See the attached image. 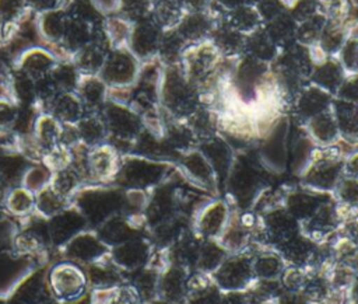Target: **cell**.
<instances>
[{
	"instance_id": "1",
	"label": "cell",
	"mask_w": 358,
	"mask_h": 304,
	"mask_svg": "<svg viewBox=\"0 0 358 304\" xmlns=\"http://www.w3.org/2000/svg\"><path fill=\"white\" fill-rule=\"evenodd\" d=\"M71 205L85 217L90 228L95 230L108 219L122 214L124 192L106 185H84L73 196Z\"/></svg>"
},
{
	"instance_id": "2",
	"label": "cell",
	"mask_w": 358,
	"mask_h": 304,
	"mask_svg": "<svg viewBox=\"0 0 358 304\" xmlns=\"http://www.w3.org/2000/svg\"><path fill=\"white\" fill-rule=\"evenodd\" d=\"M46 279L53 300L59 303H77L91 291L85 270L70 261L53 265L46 272Z\"/></svg>"
},
{
	"instance_id": "3",
	"label": "cell",
	"mask_w": 358,
	"mask_h": 304,
	"mask_svg": "<svg viewBox=\"0 0 358 304\" xmlns=\"http://www.w3.org/2000/svg\"><path fill=\"white\" fill-rule=\"evenodd\" d=\"M101 116L108 130V141L116 150L119 144H134L141 133V118L129 105L108 99L101 109Z\"/></svg>"
},
{
	"instance_id": "4",
	"label": "cell",
	"mask_w": 358,
	"mask_h": 304,
	"mask_svg": "<svg viewBox=\"0 0 358 304\" xmlns=\"http://www.w3.org/2000/svg\"><path fill=\"white\" fill-rule=\"evenodd\" d=\"M162 174V167L141 156H122L113 182L126 189L143 191L155 184Z\"/></svg>"
},
{
	"instance_id": "5",
	"label": "cell",
	"mask_w": 358,
	"mask_h": 304,
	"mask_svg": "<svg viewBox=\"0 0 358 304\" xmlns=\"http://www.w3.org/2000/svg\"><path fill=\"white\" fill-rule=\"evenodd\" d=\"M122 156L109 143L90 147L85 151L87 185H106L113 182Z\"/></svg>"
},
{
	"instance_id": "6",
	"label": "cell",
	"mask_w": 358,
	"mask_h": 304,
	"mask_svg": "<svg viewBox=\"0 0 358 304\" xmlns=\"http://www.w3.org/2000/svg\"><path fill=\"white\" fill-rule=\"evenodd\" d=\"M110 248L98 237L95 230L87 228L73 237L67 244L60 248V252L73 263L81 268L103 261L109 256Z\"/></svg>"
},
{
	"instance_id": "7",
	"label": "cell",
	"mask_w": 358,
	"mask_h": 304,
	"mask_svg": "<svg viewBox=\"0 0 358 304\" xmlns=\"http://www.w3.org/2000/svg\"><path fill=\"white\" fill-rule=\"evenodd\" d=\"M211 277L221 291H245L256 279L252 259L245 255L225 258Z\"/></svg>"
},
{
	"instance_id": "8",
	"label": "cell",
	"mask_w": 358,
	"mask_h": 304,
	"mask_svg": "<svg viewBox=\"0 0 358 304\" xmlns=\"http://www.w3.org/2000/svg\"><path fill=\"white\" fill-rule=\"evenodd\" d=\"M137 71L134 55L127 48H116L108 52L98 76L108 88L130 87L137 77Z\"/></svg>"
},
{
	"instance_id": "9",
	"label": "cell",
	"mask_w": 358,
	"mask_h": 304,
	"mask_svg": "<svg viewBox=\"0 0 358 304\" xmlns=\"http://www.w3.org/2000/svg\"><path fill=\"white\" fill-rule=\"evenodd\" d=\"M152 255L151 245L144 237H136L110 248L109 259L124 273L133 275L145 268Z\"/></svg>"
},
{
	"instance_id": "10",
	"label": "cell",
	"mask_w": 358,
	"mask_h": 304,
	"mask_svg": "<svg viewBox=\"0 0 358 304\" xmlns=\"http://www.w3.org/2000/svg\"><path fill=\"white\" fill-rule=\"evenodd\" d=\"M46 221L50 245L59 249L78 233L90 228L85 217L73 205H70L56 216L48 219Z\"/></svg>"
},
{
	"instance_id": "11",
	"label": "cell",
	"mask_w": 358,
	"mask_h": 304,
	"mask_svg": "<svg viewBox=\"0 0 358 304\" xmlns=\"http://www.w3.org/2000/svg\"><path fill=\"white\" fill-rule=\"evenodd\" d=\"M8 304H48L53 301L46 272L35 270L22 279L7 296Z\"/></svg>"
},
{
	"instance_id": "12",
	"label": "cell",
	"mask_w": 358,
	"mask_h": 304,
	"mask_svg": "<svg viewBox=\"0 0 358 304\" xmlns=\"http://www.w3.org/2000/svg\"><path fill=\"white\" fill-rule=\"evenodd\" d=\"M59 56L41 46H32L20 53L14 60V67L25 73L34 81L50 74L59 62Z\"/></svg>"
},
{
	"instance_id": "13",
	"label": "cell",
	"mask_w": 358,
	"mask_h": 304,
	"mask_svg": "<svg viewBox=\"0 0 358 304\" xmlns=\"http://www.w3.org/2000/svg\"><path fill=\"white\" fill-rule=\"evenodd\" d=\"M70 13V11H69ZM102 22V21H101ZM99 22H92L87 18L70 14V20L60 43V50L63 53V59H70L76 52L88 45L92 38L95 28Z\"/></svg>"
},
{
	"instance_id": "14",
	"label": "cell",
	"mask_w": 358,
	"mask_h": 304,
	"mask_svg": "<svg viewBox=\"0 0 358 304\" xmlns=\"http://www.w3.org/2000/svg\"><path fill=\"white\" fill-rule=\"evenodd\" d=\"M70 20L69 8H56L36 14V29L42 39L50 45L60 48L67 24Z\"/></svg>"
},
{
	"instance_id": "15",
	"label": "cell",
	"mask_w": 358,
	"mask_h": 304,
	"mask_svg": "<svg viewBox=\"0 0 358 304\" xmlns=\"http://www.w3.org/2000/svg\"><path fill=\"white\" fill-rule=\"evenodd\" d=\"M187 273L180 265H169L159 273L157 297L169 301H185L187 293Z\"/></svg>"
},
{
	"instance_id": "16",
	"label": "cell",
	"mask_w": 358,
	"mask_h": 304,
	"mask_svg": "<svg viewBox=\"0 0 358 304\" xmlns=\"http://www.w3.org/2000/svg\"><path fill=\"white\" fill-rule=\"evenodd\" d=\"M83 269L85 270L91 290L113 289L127 282L126 275L109 259V256L101 262L84 266Z\"/></svg>"
},
{
	"instance_id": "17",
	"label": "cell",
	"mask_w": 358,
	"mask_h": 304,
	"mask_svg": "<svg viewBox=\"0 0 358 304\" xmlns=\"http://www.w3.org/2000/svg\"><path fill=\"white\" fill-rule=\"evenodd\" d=\"M108 85L99 76H80L76 94L87 112H101L108 101Z\"/></svg>"
},
{
	"instance_id": "18",
	"label": "cell",
	"mask_w": 358,
	"mask_h": 304,
	"mask_svg": "<svg viewBox=\"0 0 358 304\" xmlns=\"http://www.w3.org/2000/svg\"><path fill=\"white\" fill-rule=\"evenodd\" d=\"M46 112L55 116L62 125H76L87 113L76 92H59Z\"/></svg>"
},
{
	"instance_id": "19",
	"label": "cell",
	"mask_w": 358,
	"mask_h": 304,
	"mask_svg": "<svg viewBox=\"0 0 358 304\" xmlns=\"http://www.w3.org/2000/svg\"><path fill=\"white\" fill-rule=\"evenodd\" d=\"M110 49L102 43L91 41L88 45L76 52L70 60L83 76H98L106 55Z\"/></svg>"
},
{
	"instance_id": "20",
	"label": "cell",
	"mask_w": 358,
	"mask_h": 304,
	"mask_svg": "<svg viewBox=\"0 0 358 304\" xmlns=\"http://www.w3.org/2000/svg\"><path fill=\"white\" fill-rule=\"evenodd\" d=\"M29 14H32V11L29 10L27 0H0V21L3 24L1 43L17 34Z\"/></svg>"
},
{
	"instance_id": "21",
	"label": "cell",
	"mask_w": 358,
	"mask_h": 304,
	"mask_svg": "<svg viewBox=\"0 0 358 304\" xmlns=\"http://www.w3.org/2000/svg\"><path fill=\"white\" fill-rule=\"evenodd\" d=\"M78 140L85 147H95L108 141V130L101 112H87L77 123Z\"/></svg>"
},
{
	"instance_id": "22",
	"label": "cell",
	"mask_w": 358,
	"mask_h": 304,
	"mask_svg": "<svg viewBox=\"0 0 358 304\" xmlns=\"http://www.w3.org/2000/svg\"><path fill=\"white\" fill-rule=\"evenodd\" d=\"M34 163L21 153H1L0 151V184L8 189L20 186L27 170Z\"/></svg>"
},
{
	"instance_id": "23",
	"label": "cell",
	"mask_w": 358,
	"mask_h": 304,
	"mask_svg": "<svg viewBox=\"0 0 358 304\" xmlns=\"http://www.w3.org/2000/svg\"><path fill=\"white\" fill-rule=\"evenodd\" d=\"M62 123L48 112H41L32 132V137L45 156L49 150L59 144Z\"/></svg>"
},
{
	"instance_id": "24",
	"label": "cell",
	"mask_w": 358,
	"mask_h": 304,
	"mask_svg": "<svg viewBox=\"0 0 358 304\" xmlns=\"http://www.w3.org/2000/svg\"><path fill=\"white\" fill-rule=\"evenodd\" d=\"M85 185L80 172L73 167L69 165L66 168L57 170L52 174V179L49 186L62 198L71 202L73 196Z\"/></svg>"
},
{
	"instance_id": "25",
	"label": "cell",
	"mask_w": 358,
	"mask_h": 304,
	"mask_svg": "<svg viewBox=\"0 0 358 304\" xmlns=\"http://www.w3.org/2000/svg\"><path fill=\"white\" fill-rule=\"evenodd\" d=\"M4 206L10 214L25 220L35 213V193L22 185L11 188L4 199Z\"/></svg>"
},
{
	"instance_id": "26",
	"label": "cell",
	"mask_w": 358,
	"mask_h": 304,
	"mask_svg": "<svg viewBox=\"0 0 358 304\" xmlns=\"http://www.w3.org/2000/svg\"><path fill=\"white\" fill-rule=\"evenodd\" d=\"M102 28L110 49L126 48V45H129L133 24L126 18L117 14L106 15L102 20Z\"/></svg>"
},
{
	"instance_id": "27",
	"label": "cell",
	"mask_w": 358,
	"mask_h": 304,
	"mask_svg": "<svg viewBox=\"0 0 358 304\" xmlns=\"http://www.w3.org/2000/svg\"><path fill=\"white\" fill-rule=\"evenodd\" d=\"M227 221V209L221 203H215L201 213L197 220V227L204 237L215 240L224 231Z\"/></svg>"
},
{
	"instance_id": "28",
	"label": "cell",
	"mask_w": 358,
	"mask_h": 304,
	"mask_svg": "<svg viewBox=\"0 0 358 304\" xmlns=\"http://www.w3.org/2000/svg\"><path fill=\"white\" fill-rule=\"evenodd\" d=\"M71 205L70 200L57 195L50 186L35 193V213L48 220Z\"/></svg>"
},
{
	"instance_id": "29",
	"label": "cell",
	"mask_w": 358,
	"mask_h": 304,
	"mask_svg": "<svg viewBox=\"0 0 358 304\" xmlns=\"http://www.w3.org/2000/svg\"><path fill=\"white\" fill-rule=\"evenodd\" d=\"M227 249L217 241L208 240L200 249L196 261V269L199 272L213 275L217 268L224 262L227 258Z\"/></svg>"
},
{
	"instance_id": "30",
	"label": "cell",
	"mask_w": 358,
	"mask_h": 304,
	"mask_svg": "<svg viewBox=\"0 0 358 304\" xmlns=\"http://www.w3.org/2000/svg\"><path fill=\"white\" fill-rule=\"evenodd\" d=\"M80 71L71 63L70 59L59 60L55 69L50 71L49 77L52 78L55 87L59 92H74L80 80Z\"/></svg>"
},
{
	"instance_id": "31",
	"label": "cell",
	"mask_w": 358,
	"mask_h": 304,
	"mask_svg": "<svg viewBox=\"0 0 358 304\" xmlns=\"http://www.w3.org/2000/svg\"><path fill=\"white\" fill-rule=\"evenodd\" d=\"M252 269L256 279L273 280L280 279L285 265L284 261L275 254H262L252 261Z\"/></svg>"
},
{
	"instance_id": "32",
	"label": "cell",
	"mask_w": 358,
	"mask_h": 304,
	"mask_svg": "<svg viewBox=\"0 0 358 304\" xmlns=\"http://www.w3.org/2000/svg\"><path fill=\"white\" fill-rule=\"evenodd\" d=\"M52 171L43 163H34L22 178V186L34 193H38L43 188L49 186L52 179Z\"/></svg>"
},
{
	"instance_id": "33",
	"label": "cell",
	"mask_w": 358,
	"mask_h": 304,
	"mask_svg": "<svg viewBox=\"0 0 358 304\" xmlns=\"http://www.w3.org/2000/svg\"><path fill=\"white\" fill-rule=\"evenodd\" d=\"M152 11V0H119L116 14L131 24L147 18Z\"/></svg>"
},
{
	"instance_id": "34",
	"label": "cell",
	"mask_w": 358,
	"mask_h": 304,
	"mask_svg": "<svg viewBox=\"0 0 358 304\" xmlns=\"http://www.w3.org/2000/svg\"><path fill=\"white\" fill-rule=\"evenodd\" d=\"M221 294H222V291L213 280L210 284H207L204 287L187 291L185 304H217Z\"/></svg>"
},
{
	"instance_id": "35",
	"label": "cell",
	"mask_w": 358,
	"mask_h": 304,
	"mask_svg": "<svg viewBox=\"0 0 358 304\" xmlns=\"http://www.w3.org/2000/svg\"><path fill=\"white\" fill-rule=\"evenodd\" d=\"M0 101L15 102L13 95V64L0 57Z\"/></svg>"
},
{
	"instance_id": "36",
	"label": "cell",
	"mask_w": 358,
	"mask_h": 304,
	"mask_svg": "<svg viewBox=\"0 0 358 304\" xmlns=\"http://www.w3.org/2000/svg\"><path fill=\"white\" fill-rule=\"evenodd\" d=\"M21 136L13 129L0 130V151L1 153H20Z\"/></svg>"
},
{
	"instance_id": "37",
	"label": "cell",
	"mask_w": 358,
	"mask_h": 304,
	"mask_svg": "<svg viewBox=\"0 0 358 304\" xmlns=\"http://www.w3.org/2000/svg\"><path fill=\"white\" fill-rule=\"evenodd\" d=\"M71 0H27L29 10L36 15L45 11L56 10V8H69Z\"/></svg>"
},
{
	"instance_id": "38",
	"label": "cell",
	"mask_w": 358,
	"mask_h": 304,
	"mask_svg": "<svg viewBox=\"0 0 358 304\" xmlns=\"http://www.w3.org/2000/svg\"><path fill=\"white\" fill-rule=\"evenodd\" d=\"M18 112V105L15 102L0 101V130L13 129Z\"/></svg>"
},
{
	"instance_id": "39",
	"label": "cell",
	"mask_w": 358,
	"mask_h": 304,
	"mask_svg": "<svg viewBox=\"0 0 358 304\" xmlns=\"http://www.w3.org/2000/svg\"><path fill=\"white\" fill-rule=\"evenodd\" d=\"M273 304H312L302 290H284L275 296Z\"/></svg>"
},
{
	"instance_id": "40",
	"label": "cell",
	"mask_w": 358,
	"mask_h": 304,
	"mask_svg": "<svg viewBox=\"0 0 358 304\" xmlns=\"http://www.w3.org/2000/svg\"><path fill=\"white\" fill-rule=\"evenodd\" d=\"M313 132L317 139L329 140L334 136V123L327 118H320L313 122Z\"/></svg>"
},
{
	"instance_id": "41",
	"label": "cell",
	"mask_w": 358,
	"mask_h": 304,
	"mask_svg": "<svg viewBox=\"0 0 358 304\" xmlns=\"http://www.w3.org/2000/svg\"><path fill=\"white\" fill-rule=\"evenodd\" d=\"M217 304H250L248 291H222Z\"/></svg>"
},
{
	"instance_id": "42",
	"label": "cell",
	"mask_w": 358,
	"mask_h": 304,
	"mask_svg": "<svg viewBox=\"0 0 358 304\" xmlns=\"http://www.w3.org/2000/svg\"><path fill=\"white\" fill-rule=\"evenodd\" d=\"M90 3L95 7L98 13H101L103 17L116 14L119 0H90Z\"/></svg>"
},
{
	"instance_id": "43",
	"label": "cell",
	"mask_w": 358,
	"mask_h": 304,
	"mask_svg": "<svg viewBox=\"0 0 358 304\" xmlns=\"http://www.w3.org/2000/svg\"><path fill=\"white\" fill-rule=\"evenodd\" d=\"M145 304H185V301H169V300H164L161 297H155V298L147 301Z\"/></svg>"
},
{
	"instance_id": "44",
	"label": "cell",
	"mask_w": 358,
	"mask_h": 304,
	"mask_svg": "<svg viewBox=\"0 0 358 304\" xmlns=\"http://www.w3.org/2000/svg\"><path fill=\"white\" fill-rule=\"evenodd\" d=\"M0 304H8L6 296H0Z\"/></svg>"
},
{
	"instance_id": "45",
	"label": "cell",
	"mask_w": 358,
	"mask_h": 304,
	"mask_svg": "<svg viewBox=\"0 0 358 304\" xmlns=\"http://www.w3.org/2000/svg\"><path fill=\"white\" fill-rule=\"evenodd\" d=\"M1 39H3V24L0 21V43H1Z\"/></svg>"
},
{
	"instance_id": "46",
	"label": "cell",
	"mask_w": 358,
	"mask_h": 304,
	"mask_svg": "<svg viewBox=\"0 0 358 304\" xmlns=\"http://www.w3.org/2000/svg\"><path fill=\"white\" fill-rule=\"evenodd\" d=\"M350 3L358 8V0H350Z\"/></svg>"
},
{
	"instance_id": "47",
	"label": "cell",
	"mask_w": 358,
	"mask_h": 304,
	"mask_svg": "<svg viewBox=\"0 0 358 304\" xmlns=\"http://www.w3.org/2000/svg\"><path fill=\"white\" fill-rule=\"evenodd\" d=\"M252 304H273V301H260V303H252Z\"/></svg>"
},
{
	"instance_id": "48",
	"label": "cell",
	"mask_w": 358,
	"mask_h": 304,
	"mask_svg": "<svg viewBox=\"0 0 358 304\" xmlns=\"http://www.w3.org/2000/svg\"><path fill=\"white\" fill-rule=\"evenodd\" d=\"M157 1H162V0H152V3H157ZM182 1V0H180Z\"/></svg>"
}]
</instances>
